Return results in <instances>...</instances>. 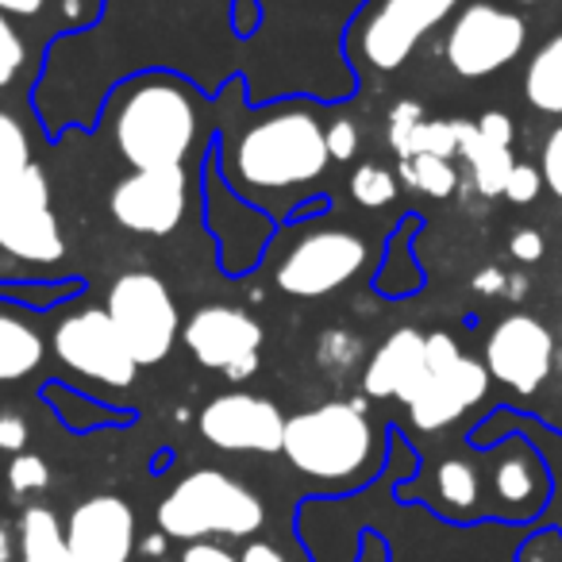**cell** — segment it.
I'll return each instance as SVG.
<instances>
[{"instance_id": "1", "label": "cell", "mask_w": 562, "mask_h": 562, "mask_svg": "<svg viewBox=\"0 0 562 562\" xmlns=\"http://www.w3.org/2000/svg\"><path fill=\"white\" fill-rule=\"evenodd\" d=\"M112 139L124 162L135 170H170L193 150L196 104L178 81L150 78L139 81L120 101L112 120Z\"/></svg>"}, {"instance_id": "2", "label": "cell", "mask_w": 562, "mask_h": 562, "mask_svg": "<svg viewBox=\"0 0 562 562\" xmlns=\"http://www.w3.org/2000/svg\"><path fill=\"white\" fill-rule=\"evenodd\" d=\"M328 139L308 112H278L235 139L232 170L250 189H293L328 170Z\"/></svg>"}, {"instance_id": "3", "label": "cell", "mask_w": 562, "mask_h": 562, "mask_svg": "<svg viewBox=\"0 0 562 562\" xmlns=\"http://www.w3.org/2000/svg\"><path fill=\"white\" fill-rule=\"evenodd\" d=\"M374 431L355 401H328L285 420L281 454L316 482H347L370 462Z\"/></svg>"}, {"instance_id": "4", "label": "cell", "mask_w": 562, "mask_h": 562, "mask_svg": "<svg viewBox=\"0 0 562 562\" xmlns=\"http://www.w3.org/2000/svg\"><path fill=\"white\" fill-rule=\"evenodd\" d=\"M262 524V497L220 470H193L158 505L162 536L186 543H201L209 536H255Z\"/></svg>"}, {"instance_id": "5", "label": "cell", "mask_w": 562, "mask_h": 562, "mask_svg": "<svg viewBox=\"0 0 562 562\" xmlns=\"http://www.w3.org/2000/svg\"><path fill=\"white\" fill-rule=\"evenodd\" d=\"M104 313L116 324L120 339L127 344L139 367H155L170 355L173 339L181 336L178 301L170 285L150 270H127L112 281Z\"/></svg>"}, {"instance_id": "6", "label": "cell", "mask_w": 562, "mask_h": 562, "mask_svg": "<svg viewBox=\"0 0 562 562\" xmlns=\"http://www.w3.org/2000/svg\"><path fill=\"white\" fill-rule=\"evenodd\" d=\"M0 250L32 266L63 262L66 239L50 201L47 170L40 162L0 189Z\"/></svg>"}, {"instance_id": "7", "label": "cell", "mask_w": 562, "mask_h": 562, "mask_svg": "<svg viewBox=\"0 0 562 562\" xmlns=\"http://www.w3.org/2000/svg\"><path fill=\"white\" fill-rule=\"evenodd\" d=\"M528 43V24L493 0H474L454 12L447 27L443 58L459 78L477 81L516 63Z\"/></svg>"}, {"instance_id": "8", "label": "cell", "mask_w": 562, "mask_h": 562, "mask_svg": "<svg viewBox=\"0 0 562 562\" xmlns=\"http://www.w3.org/2000/svg\"><path fill=\"white\" fill-rule=\"evenodd\" d=\"M459 9L462 0H374L367 9V16L359 20L355 47H359L362 63L370 70L393 74Z\"/></svg>"}, {"instance_id": "9", "label": "cell", "mask_w": 562, "mask_h": 562, "mask_svg": "<svg viewBox=\"0 0 562 562\" xmlns=\"http://www.w3.org/2000/svg\"><path fill=\"white\" fill-rule=\"evenodd\" d=\"M367 266V243L344 227L301 235L273 270L281 293L290 297H328Z\"/></svg>"}, {"instance_id": "10", "label": "cell", "mask_w": 562, "mask_h": 562, "mask_svg": "<svg viewBox=\"0 0 562 562\" xmlns=\"http://www.w3.org/2000/svg\"><path fill=\"white\" fill-rule=\"evenodd\" d=\"M181 339L193 359L209 370H220L232 382H243L258 370V347H262V324L235 305H204L189 316Z\"/></svg>"}, {"instance_id": "11", "label": "cell", "mask_w": 562, "mask_h": 562, "mask_svg": "<svg viewBox=\"0 0 562 562\" xmlns=\"http://www.w3.org/2000/svg\"><path fill=\"white\" fill-rule=\"evenodd\" d=\"M55 355L63 359V367L101 385H112V390H124L139 374V362L132 359L104 308H81V313L66 316L55 328Z\"/></svg>"}, {"instance_id": "12", "label": "cell", "mask_w": 562, "mask_h": 562, "mask_svg": "<svg viewBox=\"0 0 562 562\" xmlns=\"http://www.w3.org/2000/svg\"><path fill=\"white\" fill-rule=\"evenodd\" d=\"M485 370L516 393H536L554 370L551 328L528 313H513L485 339Z\"/></svg>"}, {"instance_id": "13", "label": "cell", "mask_w": 562, "mask_h": 562, "mask_svg": "<svg viewBox=\"0 0 562 562\" xmlns=\"http://www.w3.org/2000/svg\"><path fill=\"white\" fill-rule=\"evenodd\" d=\"M201 436L216 451H255L278 454L281 436H285V416L273 401L255 397V393H220L204 405Z\"/></svg>"}, {"instance_id": "14", "label": "cell", "mask_w": 562, "mask_h": 562, "mask_svg": "<svg viewBox=\"0 0 562 562\" xmlns=\"http://www.w3.org/2000/svg\"><path fill=\"white\" fill-rule=\"evenodd\" d=\"M120 227L135 235H170L186 216V170H135L116 181L109 201Z\"/></svg>"}, {"instance_id": "15", "label": "cell", "mask_w": 562, "mask_h": 562, "mask_svg": "<svg viewBox=\"0 0 562 562\" xmlns=\"http://www.w3.org/2000/svg\"><path fill=\"white\" fill-rule=\"evenodd\" d=\"M66 547L74 562H127L135 551V513L124 497L97 493L66 520Z\"/></svg>"}, {"instance_id": "16", "label": "cell", "mask_w": 562, "mask_h": 562, "mask_svg": "<svg viewBox=\"0 0 562 562\" xmlns=\"http://www.w3.org/2000/svg\"><path fill=\"white\" fill-rule=\"evenodd\" d=\"M485 390H490V370H485V362L462 355V359L451 362L447 370L428 374L420 393L408 401V416H413V424L420 431H439L459 420L462 413H470V408L485 397Z\"/></svg>"}, {"instance_id": "17", "label": "cell", "mask_w": 562, "mask_h": 562, "mask_svg": "<svg viewBox=\"0 0 562 562\" xmlns=\"http://www.w3.org/2000/svg\"><path fill=\"white\" fill-rule=\"evenodd\" d=\"M424 382H428V336L416 328L393 331L362 370V390L370 397H397L405 405L420 393Z\"/></svg>"}, {"instance_id": "18", "label": "cell", "mask_w": 562, "mask_h": 562, "mask_svg": "<svg viewBox=\"0 0 562 562\" xmlns=\"http://www.w3.org/2000/svg\"><path fill=\"white\" fill-rule=\"evenodd\" d=\"M524 101L543 116H562V32H554L524 70Z\"/></svg>"}, {"instance_id": "19", "label": "cell", "mask_w": 562, "mask_h": 562, "mask_svg": "<svg viewBox=\"0 0 562 562\" xmlns=\"http://www.w3.org/2000/svg\"><path fill=\"white\" fill-rule=\"evenodd\" d=\"M459 155L470 162V170H474V186L482 196H497L505 193V181L508 173H513L516 158L508 147H497V143H485L482 135H477V124H467V120H459Z\"/></svg>"}, {"instance_id": "20", "label": "cell", "mask_w": 562, "mask_h": 562, "mask_svg": "<svg viewBox=\"0 0 562 562\" xmlns=\"http://www.w3.org/2000/svg\"><path fill=\"white\" fill-rule=\"evenodd\" d=\"M43 362V336L16 313L0 308V382H20Z\"/></svg>"}, {"instance_id": "21", "label": "cell", "mask_w": 562, "mask_h": 562, "mask_svg": "<svg viewBox=\"0 0 562 562\" xmlns=\"http://www.w3.org/2000/svg\"><path fill=\"white\" fill-rule=\"evenodd\" d=\"M20 562H74L63 524L47 505H27L20 516Z\"/></svg>"}, {"instance_id": "22", "label": "cell", "mask_w": 562, "mask_h": 562, "mask_svg": "<svg viewBox=\"0 0 562 562\" xmlns=\"http://www.w3.org/2000/svg\"><path fill=\"white\" fill-rule=\"evenodd\" d=\"M493 490L505 505L513 508H528L539 501L543 493V470H539L536 454L531 451H513L501 459L497 474H493Z\"/></svg>"}, {"instance_id": "23", "label": "cell", "mask_w": 562, "mask_h": 562, "mask_svg": "<svg viewBox=\"0 0 562 562\" xmlns=\"http://www.w3.org/2000/svg\"><path fill=\"white\" fill-rule=\"evenodd\" d=\"M401 181L416 193L428 196H451L459 189V170L451 166V158L436 155H408L401 158Z\"/></svg>"}, {"instance_id": "24", "label": "cell", "mask_w": 562, "mask_h": 562, "mask_svg": "<svg viewBox=\"0 0 562 562\" xmlns=\"http://www.w3.org/2000/svg\"><path fill=\"white\" fill-rule=\"evenodd\" d=\"M27 166H32V143H27L24 124L0 109V189L16 181Z\"/></svg>"}, {"instance_id": "25", "label": "cell", "mask_w": 562, "mask_h": 562, "mask_svg": "<svg viewBox=\"0 0 562 562\" xmlns=\"http://www.w3.org/2000/svg\"><path fill=\"white\" fill-rule=\"evenodd\" d=\"M436 485L439 497L454 508H474L477 493H482V482H477V470L470 467L467 459H447L443 467L436 470Z\"/></svg>"}, {"instance_id": "26", "label": "cell", "mask_w": 562, "mask_h": 562, "mask_svg": "<svg viewBox=\"0 0 562 562\" xmlns=\"http://www.w3.org/2000/svg\"><path fill=\"white\" fill-rule=\"evenodd\" d=\"M436 155V158H454L459 155V120H424L408 139L405 155Z\"/></svg>"}, {"instance_id": "27", "label": "cell", "mask_w": 562, "mask_h": 562, "mask_svg": "<svg viewBox=\"0 0 562 562\" xmlns=\"http://www.w3.org/2000/svg\"><path fill=\"white\" fill-rule=\"evenodd\" d=\"M351 196L362 204V209H382L397 196V173H390L385 166H359L351 178Z\"/></svg>"}, {"instance_id": "28", "label": "cell", "mask_w": 562, "mask_h": 562, "mask_svg": "<svg viewBox=\"0 0 562 562\" xmlns=\"http://www.w3.org/2000/svg\"><path fill=\"white\" fill-rule=\"evenodd\" d=\"M27 63V47H24V35L16 32L12 16L0 12V89H9L12 81L20 78Z\"/></svg>"}, {"instance_id": "29", "label": "cell", "mask_w": 562, "mask_h": 562, "mask_svg": "<svg viewBox=\"0 0 562 562\" xmlns=\"http://www.w3.org/2000/svg\"><path fill=\"white\" fill-rule=\"evenodd\" d=\"M9 485H12V493H20V497H24V493L47 490V485H50V467H47V459L20 451L16 459L9 462Z\"/></svg>"}, {"instance_id": "30", "label": "cell", "mask_w": 562, "mask_h": 562, "mask_svg": "<svg viewBox=\"0 0 562 562\" xmlns=\"http://www.w3.org/2000/svg\"><path fill=\"white\" fill-rule=\"evenodd\" d=\"M424 109L416 101H401V104H393V112H390V147H393V155H405V147H408V139H413V132L424 124Z\"/></svg>"}, {"instance_id": "31", "label": "cell", "mask_w": 562, "mask_h": 562, "mask_svg": "<svg viewBox=\"0 0 562 562\" xmlns=\"http://www.w3.org/2000/svg\"><path fill=\"white\" fill-rule=\"evenodd\" d=\"M359 355H362V347L351 331H324V339H321V362L324 367H331V370L344 367L347 370V367L359 362Z\"/></svg>"}, {"instance_id": "32", "label": "cell", "mask_w": 562, "mask_h": 562, "mask_svg": "<svg viewBox=\"0 0 562 562\" xmlns=\"http://www.w3.org/2000/svg\"><path fill=\"white\" fill-rule=\"evenodd\" d=\"M539 189H543V173H539L536 166H528V162H516L513 173H508V181H505V196H508V201L531 204L539 196Z\"/></svg>"}, {"instance_id": "33", "label": "cell", "mask_w": 562, "mask_h": 562, "mask_svg": "<svg viewBox=\"0 0 562 562\" xmlns=\"http://www.w3.org/2000/svg\"><path fill=\"white\" fill-rule=\"evenodd\" d=\"M324 139H328V155L336 162H347V158L359 155V127H355V120H336L331 127H324Z\"/></svg>"}, {"instance_id": "34", "label": "cell", "mask_w": 562, "mask_h": 562, "mask_svg": "<svg viewBox=\"0 0 562 562\" xmlns=\"http://www.w3.org/2000/svg\"><path fill=\"white\" fill-rule=\"evenodd\" d=\"M539 173H543V186L551 189L554 196H562V127H554V132L547 135Z\"/></svg>"}, {"instance_id": "35", "label": "cell", "mask_w": 562, "mask_h": 562, "mask_svg": "<svg viewBox=\"0 0 562 562\" xmlns=\"http://www.w3.org/2000/svg\"><path fill=\"white\" fill-rule=\"evenodd\" d=\"M477 124V135H482L485 143H497V147H513V120L505 116V112H485L482 120H474Z\"/></svg>"}, {"instance_id": "36", "label": "cell", "mask_w": 562, "mask_h": 562, "mask_svg": "<svg viewBox=\"0 0 562 562\" xmlns=\"http://www.w3.org/2000/svg\"><path fill=\"white\" fill-rule=\"evenodd\" d=\"M24 443H27V424H24V416L0 413V451L20 454V451H24Z\"/></svg>"}, {"instance_id": "37", "label": "cell", "mask_w": 562, "mask_h": 562, "mask_svg": "<svg viewBox=\"0 0 562 562\" xmlns=\"http://www.w3.org/2000/svg\"><path fill=\"white\" fill-rule=\"evenodd\" d=\"M508 250H513L516 262H536V258L543 255V235L539 232H516L513 243H508Z\"/></svg>"}, {"instance_id": "38", "label": "cell", "mask_w": 562, "mask_h": 562, "mask_svg": "<svg viewBox=\"0 0 562 562\" xmlns=\"http://www.w3.org/2000/svg\"><path fill=\"white\" fill-rule=\"evenodd\" d=\"M181 562H239L232 551H224L220 543H209V539H201V543H189L186 554H181Z\"/></svg>"}, {"instance_id": "39", "label": "cell", "mask_w": 562, "mask_h": 562, "mask_svg": "<svg viewBox=\"0 0 562 562\" xmlns=\"http://www.w3.org/2000/svg\"><path fill=\"white\" fill-rule=\"evenodd\" d=\"M239 562H290V559H285V554H281L273 543H262V539H255V543L243 547Z\"/></svg>"}, {"instance_id": "40", "label": "cell", "mask_w": 562, "mask_h": 562, "mask_svg": "<svg viewBox=\"0 0 562 562\" xmlns=\"http://www.w3.org/2000/svg\"><path fill=\"white\" fill-rule=\"evenodd\" d=\"M474 290L477 293H505L508 290V273H501V270H482L474 278Z\"/></svg>"}, {"instance_id": "41", "label": "cell", "mask_w": 562, "mask_h": 562, "mask_svg": "<svg viewBox=\"0 0 562 562\" xmlns=\"http://www.w3.org/2000/svg\"><path fill=\"white\" fill-rule=\"evenodd\" d=\"M43 4L47 0H0V12L4 16H35V12H43Z\"/></svg>"}, {"instance_id": "42", "label": "cell", "mask_w": 562, "mask_h": 562, "mask_svg": "<svg viewBox=\"0 0 562 562\" xmlns=\"http://www.w3.org/2000/svg\"><path fill=\"white\" fill-rule=\"evenodd\" d=\"M12 559V539H9V531L0 528V562H9Z\"/></svg>"}, {"instance_id": "43", "label": "cell", "mask_w": 562, "mask_h": 562, "mask_svg": "<svg viewBox=\"0 0 562 562\" xmlns=\"http://www.w3.org/2000/svg\"><path fill=\"white\" fill-rule=\"evenodd\" d=\"M516 4H543V0H516Z\"/></svg>"}, {"instance_id": "44", "label": "cell", "mask_w": 562, "mask_h": 562, "mask_svg": "<svg viewBox=\"0 0 562 562\" xmlns=\"http://www.w3.org/2000/svg\"><path fill=\"white\" fill-rule=\"evenodd\" d=\"M559 370H562V351H559Z\"/></svg>"}, {"instance_id": "45", "label": "cell", "mask_w": 562, "mask_h": 562, "mask_svg": "<svg viewBox=\"0 0 562 562\" xmlns=\"http://www.w3.org/2000/svg\"><path fill=\"white\" fill-rule=\"evenodd\" d=\"M559 344H562V328H559Z\"/></svg>"}]
</instances>
